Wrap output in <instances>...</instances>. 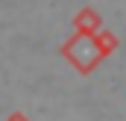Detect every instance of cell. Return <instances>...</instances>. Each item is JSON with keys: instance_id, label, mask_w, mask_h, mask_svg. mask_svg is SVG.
<instances>
[{"instance_id": "7a4b0ae2", "label": "cell", "mask_w": 126, "mask_h": 121, "mask_svg": "<svg viewBox=\"0 0 126 121\" xmlns=\"http://www.w3.org/2000/svg\"><path fill=\"white\" fill-rule=\"evenodd\" d=\"M73 30L82 32V35H97V32L103 30V18H100V12L91 9V6H82V9L73 15Z\"/></svg>"}, {"instance_id": "6da1fadb", "label": "cell", "mask_w": 126, "mask_h": 121, "mask_svg": "<svg viewBox=\"0 0 126 121\" xmlns=\"http://www.w3.org/2000/svg\"><path fill=\"white\" fill-rule=\"evenodd\" d=\"M59 50H62V56H64V59L73 65V71H79L82 77H88V74L94 71L97 65L103 62V53H100V47H97L94 35L73 32V35L64 41Z\"/></svg>"}, {"instance_id": "277c9868", "label": "cell", "mask_w": 126, "mask_h": 121, "mask_svg": "<svg viewBox=\"0 0 126 121\" xmlns=\"http://www.w3.org/2000/svg\"><path fill=\"white\" fill-rule=\"evenodd\" d=\"M3 121H30V115H24V112H9Z\"/></svg>"}, {"instance_id": "3957f363", "label": "cell", "mask_w": 126, "mask_h": 121, "mask_svg": "<svg viewBox=\"0 0 126 121\" xmlns=\"http://www.w3.org/2000/svg\"><path fill=\"white\" fill-rule=\"evenodd\" d=\"M94 41H97V47H100V53H103V59H109V56L117 50V44H120L117 35H114L111 30H100V32L94 35Z\"/></svg>"}]
</instances>
